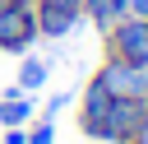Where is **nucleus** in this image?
<instances>
[{"label":"nucleus","mask_w":148,"mask_h":144,"mask_svg":"<svg viewBox=\"0 0 148 144\" xmlns=\"http://www.w3.org/2000/svg\"><path fill=\"white\" fill-rule=\"evenodd\" d=\"M111 98H139L143 107H148V70L143 65H125V60H111L106 56V65L92 74Z\"/></svg>","instance_id":"obj_3"},{"label":"nucleus","mask_w":148,"mask_h":144,"mask_svg":"<svg viewBox=\"0 0 148 144\" xmlns=\"http://www.w3.org/2000/svg\"><path fill=\"white\" fill-rule=\"evenodd\" d=\"M37 42V5H14L0 0V51L18 56Z\"/></svg>","instance_id":"obj_2"},{"label":"nucleus","mask_w":148,"mask_h":144,"mask_svg":"<svg viewBox=\"0 0 148 144\" xmlns=\"http://www.w3.org/2000/svg\"><path fill=\"white\" fill-rule=\"evenodd\" d=\"M79 9H83V19L92 23V28H111V23H120L125 14H130V0H79Z\"/></svg>","instance_id":"obj_7"},{"label":"nucleus","mask_w":148,"mask_h":144,"mask_svg":"<svg viewBox=\"0 0 148 144\" xmlns=\"http://www.w3.org/2000/svg\"><path fill=\"white\" fill-rule=\"evenodd\" d=\"M14 5H37V0H14Z\"/></svg>","instance_id":"obj_16"},{"label":"nucleus","mask_w":148,"mask_h":144,"mask_svg":"<svg viewBox=\"0 0 148 144\" xmlns=\"http://www.w3.org/2000/svg\"><path fill=\"white\" fill-rule=\"evenodd\" d=\"M28 144H56V121H51V116H42V121L28 130Z\"/></svg>","instance_id":"obj_10"},{"label":"nucleus","mask_w":148,"mask_h":144,"mask_svg":"<svg viewBox=\"0 0 148 144\" xmlns=\"http://www.w3.org/2000/svg\"><path fill=\"white\" fill-rule=\"evenodd\" d=\"M32 121V102H28V93L14 84L5 98H0V125H28Z\"/></svg>","instance_id":"obj_8"},{"label":"nucleus","mask_w":148,"mask_h":144,"mask_svg":"<svg viewBox=\"0 0 148 144\" xmlns=\"http://www.w3.org/2000/svg\"><path fill=\"white\" fill-rule=\"evenodd\" d=\"M37 5H74L79 9V0H37Z\"/></svg>","instance_id":"obj_15"},{"label":"nucleus","mask_w":148,"mask_h":144,"mask_svg":"<svg viewBox=\"0 0 148 144\" xmlns=\"http://www.w3.org/2000/svg\"><path fill=\"white\" fill-rule=\"evenodd\" d=\"M102 37H106V56H111V60H125V65H143V70H148V19L125 14V19L111 23Z\"/></svg>","instance_id":"obj_1"},{"label":"nucleus","mask_w":148,"mask_h":144,"mask_svg":"<svg viewBox=\"0 0 148 144\" xmlns=\"http://www.w3.org/2000/svg\"><path fill=\"white\" fill-rule=\"evenodd\" d=\"M106 107H111V93H106L97 79H88V88H83V98H79V130H83L88 139H97V144H102V121H106Z\"/></svg>","instance_id":"obj_5"},{"label":"nucleus","mask_w":148,"mask_h":144,"mask_svg":"<svg viewBox=\"0 0 148 144\" xmlns=\"http://www.w3.org/2000/svg\"><path fill=\"white\" fill-rule=\"evenodd\" d=\"M65 102H69V93H56V98H51V102H46V116H51V121H56V111H60V107H65Z\"/></svg>","instance_id":"obj_13"},{"label":"nucleus","mask_w":148,"mask_h":144,"mask_svg":"<svg viewBox=\"0 0 148 144\" xmlns=\"http://www.w3.org/2000/svg\"><path fill=\"white\" fill-rule=\"evenodd\" d=\"M125 144H148V111H143V121H139V130L125 139Z\"/></svg>","instance_id":"obj_12"},{"label":"nucleus","mask_w":148,"mask_h":144,"mask_svg":"<svg viewBox=\"0 0 148 144\" xmlns=\"http://www.w3.org/2000/svg\"><path fill=\"white\" fill-rule=\"evenodd\" d=\"M130 14H139V19H148V0H130Z\"/></svg>","instance_id":"obj_14"},{"label":"nucleus","mask_w":148,"mask_h":144,"mask_svg":"<svg viewBox=\"0 0 148 144\" xmlns=\"http://www.w3.org/2000/svg\"><path fill=\"white\" fill-rule=\"evenodd\" d=\"M143 111H148V107H143L139 98H111L106 121H102V144H125V139L139 130Z\"/></svg>","instance_id":"obj_4"},{"label":"nucleus","mask_w":148,"mask_h":144,"mask_svg":"<svg viewBox=\"0 0 148 144\" xmlns=\"http://www.w3.org/2000/svg\"><path fill=\"white\" fill-rule=\"evenodd\" d=\"M42 84H46V60L28 56V60L18 65V88H23V93H32V88H42Z\"/></svg>","instance_id":"obj_9"},{"label":"nucleus","mask_w":148,"mask_h":144,"mask_svg":"<svg viewBox=\"0 0 148 144\" xmlns=\"http://www.w3.org/2000/svg\"><path fill=\"white\" fill-rule=\"evenodd\" d=\"M0 144H28V130H23V125H5Z\"/></svg>","instance_id":"obj_11"},{"label":"nucleus","mask_w":148,"mask_h":144,"mask_svg":"<svg viewBox=\"0 0 148 144\" xmlns=\"http://www.w3.org/2000/svg\"><path fill=\"white\" fill-rule=\"evenodd\" d=\"M83 23V9L74 5H37V37H69Z\"/></svg>","instance_id":"obj_6"}]
</instances>
